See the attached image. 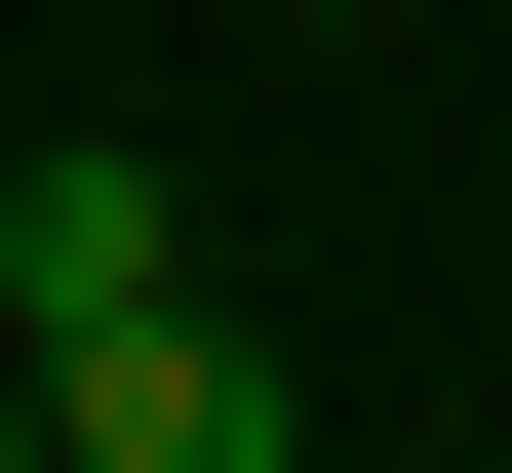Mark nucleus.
<instances>
[{
    "instance_id": "nucleus-1",
    "label": "nucleus",
    "mask_w": 512,
    "mask_h": 473,
    "mask_svg": "<svg viewBox=\"0 0 512 473\" xmlns=\"http://www.w3.org/2000/svg\"><path fill=\"white\" fill-rule=\"evenodd\" d=\"M158 276H197V198H158L119 119H40V158H0V355H79V316H158Z\"/></svg>"
},
{
    "instance_id": "nucleus-2",
    "label": "nucleus",
    "mask_w": 512,
    "mask_h": 473,
    "mask_svg": "<svg viewBox=\"0 0 512 473\" xmlns=\"http://www.w3.org/2000/svg\"><path fill=\"white\" fill-rule=\"evenodd\" d=\"M40 434H79V473H276V355L158 276V316H79V355H40Z\"/></svg>"
},
{
    "instance_id": "nucleus-3",
    "label": "nucleus",
    "mask_w": 512,
    "mask_h": 473,
    "mask_svg": "<svg viewBox=\"0 0 512 473\" xmlns=\"http://www.w3.org/2000/svg\"><path fill=\"white\" fill-rule=\"evenodd\" d=\"M0 473H79V434H40V355H0Z\"/></svg>"
}]
</instances>
